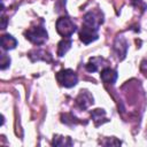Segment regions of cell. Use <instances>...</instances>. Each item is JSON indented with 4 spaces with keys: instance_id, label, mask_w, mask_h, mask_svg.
<instances>
[{
    "instance_id": "cell-1",
    "label": "cell",
    "mask_w": 147,
    "mask_h": 147,
    "mask_svg": "<svg viewBox=\"0 0 147 147\" xmlns=\"http://www.w3.org/2000/svg\"><path fill=\"white\" fill-rule=\"evenodd\" d=\"M77 30L76 24L67 16H62L57 18L56 21V31L59 34H61L63 38L71 37Z\"/></svg>"
},
{
    "instance_id": "cell-2",
    "label": "cell",
    "mask_w": 147,
    "mask_h": 147,
    "mask_svg": "<svg viewBox=\"0 0 147 147\" xmlns=\"http://www.w3.org/2000/svg\"><path fill=\"white\" fill-rule=\"evenodd\" d=\"M24 36L29 41H31L34 45H42L44 42H46V40L48 38L47 31L42 26L30 28L24 32Z\"/></svg>"
},
{
    "instance_id": "cell-3",
    "label": "cell",
    "mask_w": 147,
    "mask_h": 147,
    "mask_svg": "<svg viewBox=\"0 0 147 147\" xmlns=\"http://www.w3.org/2000/svg\"><path fill=\"white\" fill-rule=\"evenodd\" d=\"M56 80L64 87H72L78 83V77L74 70L62 69L56 74Z\"/></svg>"
},
{
    "instance_id": "cell-4",
    "label": "cell",
    "mask_w": 147,
    "mask_h": 147,
    "mask_svg": "<svg viewBox=\"0 0 147 147\" xmlns=\"http://www.w3.org/2000/svg\"><path fill=\"white\" fill-rule=\"evenodd\" d=\"M98 37H99L98 29L92 28V26L86 25V24L83 23L82 29H80V31H79V39H80L85 45H87V44H90V42L96 40Z\"/></svg>"
},
{
    "instance_id": "cell-5",
    "label": "cell",
    "mask_w": 147,
    "mask_h": 147,
    "mask_svg": "<svg viewBox=\"0 0 147 147\" xmlns=\"http://www.w3.org/2000/svg\"><path fill=\"white\" fill-rule=\"evenodd\" d=\"M102 23H103V14L100 10H91L84 15V24L86 25L99 29V26Z\"/></svg>"
},
{
    "instance_id": "cell-6",
    "label": "cell",
    "mask_w": 147,
    "mask_h": 147,
    "mask_svg": "<svg viewBox=\"0 0 147 147\" xmlns=\"http://www.w3.org/2000/svg\"><path fill=\"white\" fill-rule=\"evenodd\" d=\"M93 96H92V94L88 92V91H86V90H82L80 92H79V94L77 95V98H76V103H77V106L80 108V109H86V108H88L91 105H93Z\"/></svg>"
},
{
    "instance_id": "cell-7",
    "label": "cell",
    "mask_w": 147,
    "mask_h": 147,
    "mask_svg": "<svg viewBox=\"0 0 147 147\" xmlns=\"http://www.w3.org/2000/svg\"><path fill=\"white\" fill-rule=\"evenodd\" d=\"M114 51L119 60H123L127 52V41L123 36H118L114 42Z\"/></svg>"
},
{
    "instance_id": "cell-8",
    "label": "cell",
    "mask_w": 147,
    "mask_h": 147,
    "mask_svg": "<svg viewBox=\"0 0 147 147\" xmlns=\"http://www.w3.org/2000/svg\"><path fill=\"white\" fill-rule=\"evenodd\" d=\"M117 77H118L117 71L114 70V69H111V68H108V67L103 68V69L101 70V74H100V78H101V80H102L105 84H110V85H113V84L116 82Z\"/></svg>"
},
{
    "instance_id": "cell-9",
    "label": "cell",
    "mask_w": 147,
    "mask_h": 147,
    "mask_svg": "<svg viewBox=\"0 0 147 147\" xmlns=\"http://www.w3.org/2000/svg\"><path fill=\"white\" fill-rule=\"evenodd\" d=\"M107 65V61L102 57H92L90 59V61L86 64V70L88 72H95L96 70H99L100 68H106Z\"/></svg>"
},
{
    "instance_id": "cell-10",
    "label": "cell",
    "mask_w": 147,
    "mask_h": 147,
    "mask_svg": "<svg viewBox=\"0 0 147 147\" xmlns=\"http://www.w3.org/2000/svg\"><path fill=\"white\" fill-rule=\"evenodd\" d=\"M28 55H36V56H31V61H38V60H42V61H52V55L49 53H47L46 51H42V49H33L31 52H29Z\"/></svg>"
},
{
    "instance_id": "cell-11",
    "label": "cell",
    "mask_w": 147,
    "mask_h": 147,
    "mask_svg": "<svg viewBox=\"0 0 147 147\" xmlns=\"http://www.w3.org/2000/svg\"><path fill=\"white\" fill-rule=\"evenodd\" d=\"M17 45V40L10 34H2L1 36V47L3 51H9L15 48Z\"/></svg>"
},
{
    "instance_id": "cell-12",
    "label": "cell",
    "mask_w": 147,
    "mask_h": 147,
    "mask_svg": "<svg viewBox=\"0 0 147 147\" xmlns=\"http://www.w3.org/2000/svg\"><path fill=\"white\" fill-rule=\"evenodd\" d=\"M91 117H92V119L94 121V123H95L96 126H99L100 124H103L105 122L108 121V119L106 118V113H105V110H103V109H100V108L92 110V111H91Z\"/></svg>"
},
{
    "instance_id": "cell-13",
    "label": "cell",
    "mask_w": 147,
    "mask_h": 147,
    "mask_svg": "<svg viewBox=\"0 0 147 147\" xmlns=\"http://www.w3.org/2000/svg\"><path fill=\"white\" fill-rule=\"evenodd\" d=\"M71 39L70 38H63L59 44H57V55L59 56H63L71 47Z\"/></svg>"
},
{
    "instance_id": "cell-14",
    "label": "cell",
    "mask_w": 147,
    "mask_h": 147,
    "mask_svg": "<svg viewBox=\"0 0 147 147\" xmlns=\"http://www.w3.org/2000/svg\"><path fill=\"white\" fill-rule=\"evenodd\" d=\"M54 146H71L72 141L70 137H62V136H54L53 138Z\"/></svg>"
},
{
    "instance_id": "cell-15",
    "label": "cell",
    "mask_w": 147,
    "mask_h": 147,
    "mask_svg": "<svg viewBox=\"0 0 147 147\" xmlns=\"http://www.w3.org/2000/svg\"><path fill=\"white\" fill-rule=\"evenodd\" d=\"M61 121H62V123L68 124V125H75V124H77V118L72 114H64V115H62L61 116Z\"/></svg>"
},
{
    "instance_id": "cell-16",
    "label": "cell",
    "mask_w": 147,
    "mask_h": 147,
    "mask_svg": "<svg viewBox=\"0 0 147 147\" xmlns=\"http://www.w3.org/2000/svg\"><path fill=\"white\" fill-rule=\"evenodd\" d=\"M0 64H1V65H0L1 70L7 69V68L9 67V64H10V59H9V56H7L6 54H1V63H0Z\"/></svg>"
},
{
    "instance_id": "cell-17",
    "label": "cell",
    "mask_w": 147,
    "mask_h": 147,
    "mask_svg": "<svg viewBox=\"0 0 147 147\" xmlns=\"http://www.w3.org/2000/svg\"><path fill=\"white\" fill-rule=\"evenodd\" d=\"M140 69H141V71L147 76V60H144L142 62H141V65H140Z\"/></svg>"
}]
</instances>
